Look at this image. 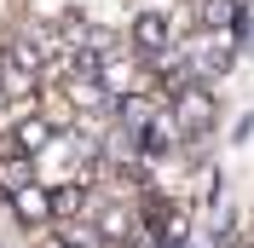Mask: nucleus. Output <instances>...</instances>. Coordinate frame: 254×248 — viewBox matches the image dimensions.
<instances>
[{
    "label": "nucleus",
    "instance_id": "obj_1",
    "mask_svg": "<svg viewBox=\"0 0 254 248\" xmlns=\"http://www.w3.org/2000/svg\"><path fill=\"white\" fill-rule=\"evenodd\" d=\"M185 35H190V23H185V17H174V12H150V6H144V12H133V17H127V47L139 52L144 63L174 58Z\"/></svg>",
    "mask_w": 254,
    "mask_h": 248
},
{
    "label": "nucleus",
    "instance_id": "obj_2",
    "mask_svg": "<svg viewBox=\"0 0 254 248\" xmlns=\"http://www.w3.org/2000/svg\"><path fill=\"white\" fill-rule=\"evenodd\" d=\"M179 58H185V69L196 75V87H214V81H225V69H231V35L190 29L185 41H179Z\"/></svg>",
    "mask_w": 254,
    "mask_h": 248
},
{
    "label": "nucleus",
    "instance_id": "obj_3",
    "mask_svg": "<svg viewBox=\"0 0 254 248\" xmlns=\"http://www.w3.org/2000/svg\"><path fill=\"white\" fill-rule=\"evenodd\" d=\"M168 110H174V122H179V133H185V144H202L208 133H214V122H220V98H214V87H185Z\"/></svg>",
    "mask_w": 254,
    "mask_h": 248
},
{
    "label": "nucleus",
    "instance_id": "obj_4",
    "mask_svg": "<svg viewBox=\"0 0 254 248\" xmlns=\"http://www.w3.org/2000/svg\"><path fill=\"white\" fill-rule=\"evenodd\" d=\"M41 81H47V69H29V63H17L12 52L0 47V93H6V104L23 110L35 93H41Z\"/></svg>",
    "mask_w": 254,
    "mask_h": 248
},
{
    "label": "nucleus",
    "instance_id": "obj_5",
    "mask_svg": "<svg viewBox=\"0 0 254 248\" xmlns=\"http://www.w3.org/2000/svg\"><path fill=\"white\" fill-rule=\"evenodd\" d=\"M12 214L23 219V225H58V196L35 179L29 190H17V196H12Z\"/></svg>",
    "mask_w": 254,
    "mask_h": 248
},
{
    "label": "nucleus",
    "instance_id": "obj_6",
    "mask_svg": "<svg viewBox=\"0 0 254 248\" xmlns=\"http://www.w3.org/2000/svg\"><path fill=\"white\" fill-rule=\"evenodd\" d=\"M237 17H243V6H237V0H202V6L190 12V29L231 35V29H237Z\"/></svg>",
    "mask_w": 254,
    "mask_h": 248
},
{
    "label": "nucleus",
    "instance_id": "obj_7",
    "mask_svg": "<svg viewBox=\"0 0 254 248\" xmlns=\"http://www.w3.org/2000/svg\"><path fill=\"white\" fill-rule=\"evenodd\" d=\"M6 110H12V104H6V93H0V116H6Z\"/></svg>",
    "mask_w": 254,
    "mask_h": 248
}]
</instances>
